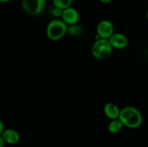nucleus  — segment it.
<instances>
[{"label": "nucleus", "mask_w": 148, "mask_h": 147, "mask_svg": "<svg viewBox=\"0 0 148 147\" xmlns=\"http://www.w3.org/2000/svg\"><path fill=\"white\" fill-rule=\"evenodd\" d=\"M119 119L123 125L131 128H138L143 122V116L140 111L133 107L123 108L119 114Z\"/></svg>", "instance_id": "obj_1"}, {"label": "nucleus", "mask_w": 148, "mask_h": 147, "mask_svg": "<svg viewBox=\"0 0 148 147\" xmlns=\"http://www.w3.org/2000/svg\"><path fill=\"white\" fill-rule=\"evenodd\" d=\"M67 31L66 24L63 20H53L48 24L46 33L51 40H60Z\"/></svg>", "instance_id": "obj_2"}, {"label": "nucleus", "mask_w": 148, "mask_h": 147, "mask_svg": "<svg viewBox=\"0 0 148 147\" xmlns=\"http://www.w3.org/2000/svg\"><path fill=\"white\" fill-rule=\"evenodd\" d=\"M112 46L108 39H99L92 45V56L98 59H105L111 55Z\"/></svg>", "instance_id": "obj_3"}, {"label": "nucleus", "mask_w": 148, "mask_h": 147, "mask_svg": "<svg viewBox=\"0 0 148 147\" xmlns=\"http://www.w3.org/2000/svg\"><path fill=\"white\" fill-rule=\"evenodd\" d=\"M46 0H23L22 5L27 14L37 15L43 12Z\"/></svg>", "instance_id": "obj_4"}, {"label": "nucleus", "mask_w": 148, "mask_h": 147, "mask_svg": "<svg viewBox=\"0 0 148 147\" xmlns=\"http://www.w3.org/2000/svg\"><path fill=\"white\" fill-rule=\"evenodd\" d=\"M97 34L102 39H109L114 34V26L108 20H103L97 26Z\"/></svg>", "instance_id": "obj_5"}, {"label": "nucleus", "mask_w": 148, "mask_h": 147, "mask_svg": "<svg viewBox=\"0 0 148 147\" xmlns=\"http://www.w3.org/2000/svg\"><path fill=\"white\" fill-rule=\"evenodd\" d=\"M62 18L66 24H70V25L75 24L79 20V13L75 9L69 7L64 10Z\"/></svg>", "instance_id": "obj_6"}, {"label": "nucleus", "mask_w": 148, "mask_h": 147, "mask_svg": "<svg viewBox=\"0 0 148 147\" xmlns=\"http://www.w3.org/2000/svg\"><path fill=\"white\" fill-rule=\"evenodd\" d=\"M112 47L118 49L124 48L128 44V39L121 33H114L108 39Z\"/></svg>", "instance_id": "obj_7"}, {"label": "nucleus", "mask_w": 148, "mask_h": 147, "mask_svg": "<svg viewBox=\"0 0 148 147\" xmlns=\"http://www.w3.org/2000/svg\"><path fill=\"white\" fill-rule=\"evenodd\" d=\"M1 138L9 144H15L20 140V135L12 129H7L1 133Z\"/></svg>", "instance_id": "obj_8"}, {"label": "nucleus", "mask_w": 148, "mask_h": 147, "mask_svg": "<svg viewBox=\"0 0 148 147\" xmlns=\"http://www.w3.org/2000/svg\"><path fill=\"white\" fill-rule=\"evenodd\" d=\"M121 110L118 108L117 105L112 102H108L104 107V112L106 115L110 119L115 120L119 117V114Z\"/></svg>", "instance_id": "obj_9"}, {"label": "nucleus", "mask_w": 148, "mask_h": 147, "mask_svg": "<svg viewBox=\"0 0 148 147\" xmlns=\"http://www.w3.org/2000/svg\"><path fill=\"white\" fill-rule=\"evenodd\" d=\"M123 123L121 122L119 119L114 120L111 121L108 125V131L112 133H117L121 130L123 127Z\"/></svg>", "instance_id": "obj_10"}, {"label": "nucleus", "mask_w": 148, "mask_h": 147, "mask_svg": "<svg viewBox=\"0 0 148 147\" xmlns=\"http://www.w3.org/2000/svg\"><path fill=\"white\" fill-rule=\"evenodd\" d=\"M53 4L55 7L62 9V10H65L69 7H71L72 4L73 0H53Z\"/></svg>", "instance_id": "obj_11"}, {"label": "nucleus", "mask_w": 148, "mask_h": 147, "mask_svg": "<svg viewBox=\"0 0 148 147\" xmlns=\"http://www.w3.org/2000/svg\"><path fill=\"white\" fill-rule=\"evenodd\" d=\"M67 31L69 34L72 36H79L83 33V30L81 26L78 24H72L69 28H67Z\"/></svg>", "instance_id": "obj_12"}, {"label": "nucleus", "mask_w": 148, "mask_h": 147, "mask_svg": "<svg viewBox=\"0 0 148 147\" xmlns=\"http://www.w3.org/2000/svg\"><path fill=\"white\" fill-rule=\"evenodd\" d=\"M63 11L64 10H62V9L55 7V8L53 10V11H52V14H53V15L56 17H62V14H63Z\"/></svg>", "instance_id": "obj_13"}, {"label": "nucleus", "mask_w": 148, "mask_h": 147, "mask_svg": "<svg viewBox=\"0 0 148 147\" xmlns=\"http://www.w3.org/2000/svg\"><path fill=\"white\" fill-rule=\"evenodd\" d=\"M4 124L1 120H0V133H2L4 132Z\"/></svg>", "instance_id": "obj_14"}, {"label": "nucleus", "mask_w": 148, "mask_h": 147, "mask_svg": "<svg viewBox=\"0 0 148 147\" xmlns=\"http://www.w3.org/2000/svg\"><path fill=\"white\" fill-rule=\"evenodd\" d=\"M4 143H6L4 140L1 137H0V147H4Z\"/></svg>", "instance_id": "obj_15"}, {"label": "nucleus", "mask_w": 148, "mask_h": 147, "mask_svg": "<svg viewBox=\"0 0 148 147\" xmlns=\"http://www.w3.org/2000/svg\"><path fill=\"white\" fill-rule=\"evenodd\" d=\"M100 1H101V2H103V3H106H106H109V2H111V1H112V0H100Z\"/></svg>", "instance_id": "obj_16"}, {"label": "nucleus", "mask_w": 148, "mask_h": 147, "mask_svg": "<svg viewBox=\"0 0 148 147\" xmlns=\"http://www.w3.org/2000/svg\"><path fill=\"white\" fill-rule=\"evenodd\" d=\"M10 1V0H0V1H1V2H2V3L7 2V1Z\"/></svg>", "instance_id": "obj_17"}, {"label": "nucleus", "mask_w": 148, "mask_h": 147, "mask_svg": "<svg viewBox=\"0 0 148 147\" xmlns=\"http://www.w3.org/2000/svg\"><path fill=\"white\" fill-rule=\"evenodd\" d=\"M147 20H148V12H147Z\"/></svg>", "instance_id": "obj_18"}]
</instances>
